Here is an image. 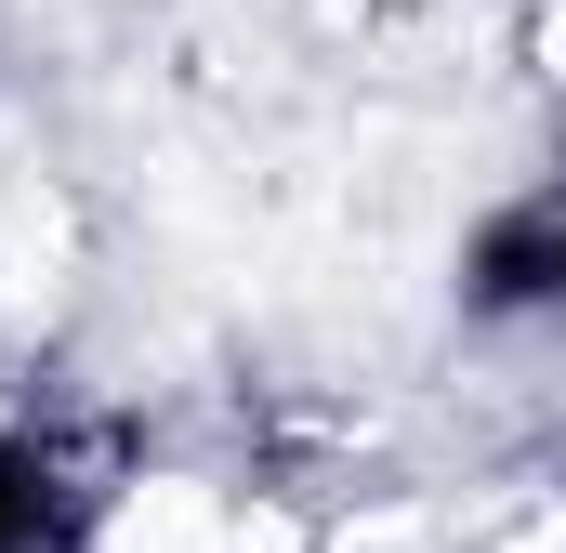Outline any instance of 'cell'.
I'll list each match as a JSON object with an SVG mask.
<instances>
[{"mask_svg":"<svg viewBox=\"0 0 566 553\" xmlns=\"http://www.w3.org/2000/svg\"><path fill=\"white\" fill-rule=\"evenodd\" d=\"M93 553H290V528L251 514L224 474H119L93 514Z\"/></svg>","mask_w":566,"mask_h":553,"instance_id":"6da1fadb","label":"cell"},{"mask_svg":"<svg viewBox=\"0 0 566 553\" xmlns=\"http://www.w3.org/2000/svg\"><path fill=\"white\" fill-rule=\"evenodd\" d=\"M488 553H566V488H541V501H527V514H514Z\"/></svg>","mask_w":566,"mask_h":553,"instance_id":"7a4b0ae2","label":"cell"},{"mask_svg":"<svg viewBox=\"0 0 566 553\" xmlns=\"http://www.w3.org/2000/svg\"><path fill=\"white\" fill-rule=\"evenodd\" d=\"M527 66L566 93V0H541V13H527Z\"/></svg>","mask_w":566,"mask_h":553,"instance_id":"3957f363","label":"cell"}]
</instances>
